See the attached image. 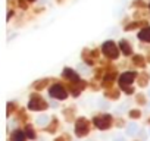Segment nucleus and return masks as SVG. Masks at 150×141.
<instances>
[{"mask_svg": "<svg viewBox=\"0 0 150 141\" xmlns=\"http://www.w3.org/2000/svg\"><path fill=\"white\" fill-rule=\"evenodd\" d=\"M103 51H105V54H106L108 57H112V59H116L118 54H119L116 44L112 43V41H108V43L103 44Z\"/></svg>", "mask_w": 150, "mask_h": 141, "instance_id": "obj_1", "label": "nucleus"}, {"mask_svg": "<svg viewBox=\"0 0 150 141\" xmlns=\"http://www.w3.org/2000/svg\"><path fill=\"white\" fill-rule=\"evenodd\" d=\"M135 77L137 75H135V72H132V70H129V72H124L121 75V78H119V84L122 85V88H125L127 85H129V84L134 82Z\"/></svg>", "mask_w": 150, "mask_h": 141, "instance_id": "obj_2", "label": "nucleus"}, {"mask_svg": "<svg viewBox=\"0 0 150 141\" xmlns=\"http://www.w3.org/2000/svg\"><path fill=\"white\" fill-rule=\"evenodd\" d=\"M50 96L54 97V99H60V100H63V99H66V91H65L62 87L54 85V87L50 88Z\"/></svg>", "mask_w": 150, "mask_h": 141, "instance_id": "obj_3", "label": "nucleus"}, {"mask_svg": "<svg viewBox=\"0 0 150 141\" xmlns=\"http://www.w3.org/2000/svg\"><path fill=\"white\" fill-rule=\"evenodd\" d=\"M138 40L143 41V43H149L150 44V27H146V28H143L138 32Z\"/></svg>", "mask_w": 150, "mask_h": 141, "instance_id": "obj_4", "label": "nucleus"}, {"mask_svg": "<svg viewBox=\"0 0 150 141\" xmlns=\"http://www.w3.org/2000/svg\"><path fill=\"white\" fill-rule=\"evenodd\" d=\"M119 47H121V50L124 51L125 56H129V54L132 53V49H131V46H129V43H128L127 40H122V41L119 43Z\"/></svg>", "mask_w": 150, "mask_h": 141, "instance_id": "obj_5", "label": "nucleus"}, {"mask_svg": "<svg viewBox=\"0 0 150 141\" xmlns=\"http://www.w3.org/2000/svg\"><path fill=\"white\" fill-rule=\"evenodd\" d=\"M49 122V116L47 115H40L37 118V125H46Z\"/></svg>", "mask_w": 150, "mask_h": 141, "instance_id": "obj_6", "label": "nucleus"}, {"mask_svg": "<svg viewBox=\"0 0 150 141\" xmlns=\"http://www.w3.org/2000/svg\"><path fill=\"white\" fill-rule=\"evenodd\" d=\"M12 140H13V141H25V137H24V134H22L21 131H16V132L13 134Z\"/></svg>", "mask_w": 150, "mask_h": 141, "instance_id": "obj_7", "label": "nucleus"}, {"mask_svg": "<svg viewBox=\"0 0 150 141\" xmlns=\"http://www.w3.org/2000/svg\"><path fill=\"white\" fill-rule=\"evenodd\" d=\"M134 63L138 65V66H141V68L146 65V63H144V59H143L141 56H135V57H134Z\"/></svg>", "mask_w": 150, "mask_h": 141, "instance_id": "obj_8", "label": "nucleus"}, {"mask_svg": "<svg viewBox=\"0 0 150 141\" xmlns=\"http://www.w3.org/2000/svg\"><path fill=\"white\" fill-rule=\"evenodd\" d=\"M149 78H150L149 75H143V77L140 78V85H141V87H146L147 82H149Z\"/></svg>", "mask_w": 150, "mask_h": 141, "instance_id": "obj_9", "label": "nucleus"}, {"mask_svg": "<svg viewBox=\"0 0 150 141\" xmlns=\"http://www.w3.org/2000/svg\"><path fill=\"white\" fill-rule=\"evenodd\" d=\"M129 116H131L132 119H138V118L141 116V112H140V110H131V112H129Z\"/></svg>", "mask_w": 150, "mask_h": 141, "instance_id": "obj_10", "label": "nucleus"}, {"mask_svg": "<svg viewBox=\"0 0 150 141\" xmlns=\"http://www.w3.org/2000/svg\"><path fill=\"white\" fill-rule=\"evenodd\" d=\"M137 100H138V103H140V104H144V103H146V100H144V97H143V96H137Z\"/></svg>", "mask_w": 150, "mask_h": 141, "instance_id": "obj_11", "label": "nucleus"}, {"mask_svg": "<svg viewBox=\"0 0 150 141\" xmlns=\"http://www.w3.org/2000/svg\"><path fill=\"white\" fill-rule=\"evenodd\" d=\"M115 141H122V138H118V140H115Z\"/></svg>", "mask_w": 150, "mask_h": 141, "instance_id": "obj_12", "label": "nucleus"}, {"mask_svg": "<svg viewBox=\"0 0 150 141\" xmlns=\"http://www.w3.org/2000/svg\"><path fill=\"white\" fill-rule=\"evenodd\" d=\"M149 9H150V3H149Z\"/></svg>", "mask_w": 150, "mask_h": 141, "instance_id": "obj_13", "label": "nucleus"}, {"mask_svg": "<svg viewBox=\"0 0 150 141\" xmlns=\"http://www.w3.org/2000/svg\"><path fill=\"white\" fill-rule=\"evenodd\" d=\"M149 123H150V119H149Z\"/></svg>", "mask_w": 150, "mask_h": 141, "instance_id": "obj_14", "label": "nucleus"}, {"mask_svg": "<svg viewBox=\"0 0 150 141\" xmlns=\"http://www.w3.org/2000/svg\"><path fill=\"white\" fill-rule=\"evenodd\" d=\"M31 2H34V0H31Z\"/></svg>", "mask_w": 150, "mask_h": 141, "instance_id": "obj_15", "label": "nucleus"}]
</instances>
